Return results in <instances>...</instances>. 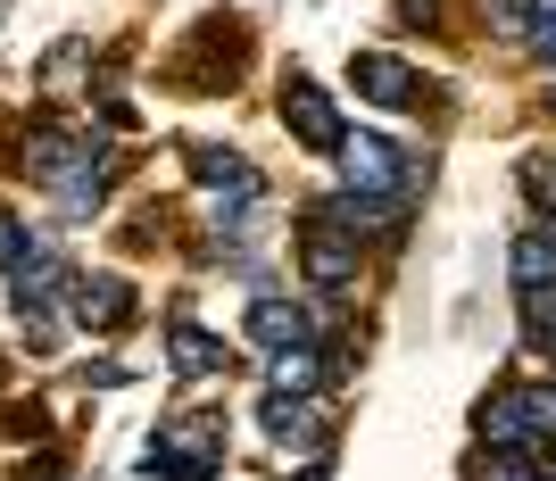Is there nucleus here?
Segmentation results:
<instances>
[{
    "mask_svg": "<svg viewBox=\"0 0 556 481\" xmlns=\"http://www.w3.org/2000/svg\"><path fill=\"white\" fill-rule=\"evenodd\" d=\"M473 432H482L490 457H532L540 440H556V382H507L473 407Z\"/></svg>",
    "mask_w": 556,
    "mask_h": 481,
    "instance_id": "nucleus-1",
    "label": "nucleus"
},
{
    "mask_svg": "<svg viewBox=\"0 0 556 481\" xmlns=\"http://www.w3.org/2000/svg\"><path fill=\"white\" fill-rule=\"evenodd\" d=\"M523 50L556 75V0H532V25H523Z\"/></svg>",
    "mask_w": 556,
    "mask_h": 481,
    "instance_id": "nucleus-15",
    "label": "nucleus"
},
{
    "mask_svg": "<svg viewBox=\"0 0 556 481\" xmlns=\"http://www.w3.org/2000/svg\"><path fill=\"white\" fill-rule=\"evenodd\" d=\"M482 481H556V465H532V457H482Z\"/></svg>",
    "mask_w": 556,
    "mask_h": 481,
    "instance_id": "nucleus-19",
    "label": "nucleus"
},
{
    "mask_svg": "<svg viewBox=\"0 0 556 481\" xmlns=\"http://www.w3.org/2000/svg\"><path fill=\"white\" fill-rule=\"evenodd\" d=\"M34 250H42V232H25L17 216H9V207H0V266H9V275H17V266H25V257H34Z\"/></svg>",
    "mask_w": 556,
    "mask_h": 481,
    "instance_id": "nucleus-17",
    "label": "nucleus"
},
{
    "mask_svg": "<svg viewBox=\"0 0 556 481\" xmlns=\"http://www.w3.org/2000/svg\"><path fill=\"white\" fill-rule=\"evenodd\" d=\"M300 481H332V465H325V457H316V465H307V473H300Z\"/></svg>",
    "mask_w": 556,
    "mask_h": 481,
    "instance_id": "nucleus-23",
    "label": "nucleus"
},
{
    "mask_svg": "<svg viewBox=\"0 0 556 481\" xmlns=\"http://www.w3.org/2000/svg\"><path fill=\"white\" fill-rule=\"evenodd\" d=\"M166 366L184 374V382H208V374H232L241 357H232V341H216V332H200L191 316H166Z\"/></svg>",
    "mask_w": 556,
    "mask_h": 481,
    "instance_id": "nucleus-7",
    "label": "nucleus"
},
{
    "mask_svg": "<svg viewBox=\"0 0 556 481\" xmlns=\"http://www.w3.org/2000/svg\"><path fill=\"white\" fill-rule=\"evenodd\" d=\"M109 183H116V159H109V150H84V159H75L67 175L50 183V200L67 207V216H92V207L109 200Z\"/></svg>",
    "mask_w": 556,
    "mask_h": 481,
    "instance_id": "nucleus-10",
    "label": "nucleus"
},
{
    "mask_svg": "<svg viewBox=\"0 0 556 481\" xmlns=\"http://www.w3.org/2000/svg\"><path fill=\"white\" fill-rule=\"evenodd\" d=\"M325 382H332V366H325V349H316V341L275 349V390H300V398H307V390H325Z\"/></svg>",
    "mask_w": 556,
    "mask_h": 481,
    "instance_id": "nucleus-14",
    "label": "nucleus"
},
{
    "mask_svg": "<svg viewBox=\"0 0 556 481\" xmlns=\"http://www.w3.org/2000/svg\"><path fill=\"white\" fill-rule=\"evenodd\" d=\"M349 84H357V100H374V109H416L424 100V75L399 59V50H357L349 59Z\"/></svg>",
    "mask_w": 556,
    "mask_h": 481,
    "instance_id": "nucleus-5",
    "label": "nucleus"
},
{
    "mask_svg": "<svg viewBox=\"0 0 556 481\" xmlns=\"http://www.w3.org/2000/svg\"><path fill=\"white\" fill-rule=\"evenodd\" d=\"M490 17H498V34H507V42H523V25H532V0H490Z\"/></svg>",
    "mask_w": 556,
    "mask_h": 481,
    "instance_id": "nucleus-20",
    "label": "nucleus"
},
{
    "mask_svg": "<svg viewBox=\"0 0 556 481\" xmlns=\"http://www.w3.org/2000/svg\"><path fill=\"white\" fill-rule=\"evenodd\" d=\"M141 473H159V481H216V473H225V415H184L175 432H159V448L141 457Z\"/></svg>",
    "mask_w": 556,
    "mask_h": 481,
    "instance_id": "nucleus-2",
    "label": "nucleus"
},
{
    "mask_svg": "<svg viewBox=\"0 0 556 481\" xmlns=\"http://www.w3.org/2000/svg\"><path fill=\"white\" fill-rule=\"evenodd\" d=\"M507 275H515V299H523V291H556V225L515 232V250H507Z\"/></svg>",
    "mask_w": 556,
    "mask_h": 481,
    "instance_id": "nucleus-11",
    "label": "nucleus"
},
{
    "mask_svg": "<svg viewBox=\"0 0 556 481\" xmlns=\"http://www.w3.org/2000/svg\"><path fill=\"white\" fill-rule=\"evenodd\" d=\"M0 382H9V366H0Z\"/></svg>",
    "mask_w": 556,
    "mask_h": 481,
    "instance_id": "nucleus-25",
    "label": "nucleus"
},
{
    "mask_svg": "<svg viewBox=\"0 0 556 481\" xmlns=\"http://www.w3.org/2000/svg\"><path fill=\"white\" fill-rule=\"evenodd\" d=\"M282 125H291V141H300V150H341L349 141V125H341V109H332L325 92H316V84H307V75H291V84H282Z\"/></svg>",
    "mask_w": 556,
    "mask_h": 481,
    "instance_id": "nucleus-4",
    "label": "nucleus"
},
{
    "mask_svg": "<svg viewBox=\"0 0 556 481\" xmlns=\"http://www.w3.org/2000/svg\"><path fill=\"white\" fill-rule=\"evenodd\" d=\"M75 324H84V332H125V324H134V282L84 275L75 282Z\"/></svg>",
    "mask_w": 556,
    "mask_h": 481,
    "instance_id": "nucleus-9",
    "label": "nucleus"
},
{
    "mask_svg": "<svg viewBox=\"0 0 556 481\" xmlns=\"http://www.w3.org/2000/svg\"><path fill=\"white\" fill-rule=\"evenodd\" d=\"M399 17H432V0H399Z\"/></svg>",
    "mask_w": 556,
    "mask_h": 481,
    "instance_id": "nucleus-22",
    "label": "nucleus"
},
{
    "mask_svg": "<svg viewBox=\"0 0 556 481\" xmlns=\"http://www.w3.org/2000/svg\"><path fill=\"white\" fill-rule=\"evenodd\" d=\"M84 382H100V390H116V382H134V374L116 366V357H92V366H84Z\"/></svg>",
    "mask_w": 556,
    "mask_h": 481,
    "instance_id": "nucleus-21",
    "label": "nucleus"
},
{
    "mask_svg": "<svg viewBox=\"0 0 556 481\" xmlns=\"http://www.w3.org/2000/svg\"><path fill=\"white\" fill-rule=\"evenodd\" d=\"M300 266H307L316 291H349V282H357V232H341L332 216H316L307 241H300Z\"/></svg>",
    "mask_w": 556,
    "mask_h": 481,
    "instance_id": "nucleus-6",
    "label": "nucleus"
},
{
    "mask_svg": "<svg viewBox=\"0 0 556 481\" xmlns=\"http://www.w3.org/2000/svg\"><path fill=\"white\" fill-rule=\"evenodd\" d=\"M191 166H200V191H216L225 207L257 200V166L250 159H232V150H191Z\"/></svg>",
    "mask_w": 556,
    "mask_h": 481,
    "instance_id": "nucleus-12",
    "label": "nucleus"
},
{
    "mask_svg": "<svg viewBox=\"0 0 556 481\" xmlns=\"http://www.w3.org/2000/svg\"><path fill=\"white\" fill-rule=\"evenodd\" d=\"M548 116H556V84H548Z\"/></svg>",
    "mask_w": 556,
    "mask_h": 481,
    "instance_id": "nucleus-24",
    "label": "nucleus"
},
{
    "mask_svg": "<svg viewBox=\"0 0 556 481\" xmlns=\"http://www.w3.org/2000/svg\"><path fill=\"white\" fill-rule=\"evenodd\" d=\"M257 432L282 440V457H291V448H316V440H325V415L307 407L300 390H275V398H257Z\"/></svg>",
    "mask_w": 556,
    "mask_h": 481,
    "instance_id": "nucleus-8",
    "label": "nucleus"
},
{
    "mask_svg": "<svg viewBox=\"0 0 556 481\" xmlns=\"http://www.w3.org/2000/svg\"><path fill=\"white\" fill-rule=\"evenodd\" d=\"M250 341L257 349H300L307 341V307H291V299H257V307H250Z\"/></svg>",
    "mask_w": 556,
    "mask_h": 481,
    "instance_id": "nucleus-13",
    "label": "nucleus"
},
{
    "mask_svg": "<svg viewBox=\"0 0 556 481\" xmlns=\"http://www.w3.org/2000/svg\"><path fill=\"white\" fill-rule=\"evenodd\" d=\"M332 159H341V191H366V200H407L416 175H424V166L407 159L399 141H382V134H349Z\"/></svg>",
    "mask_w": 556,
    "mask_h": 481,
    "instance_id": "nucleus-3",
    "label": "nucleus"
},
{
    "mask_svg": "<svg viewBox=\"0 0 556 481\" xmlns=\"http://www.w3.org/2000/svg\"><path fill=\"white\" fill-rule=\"evenodd\" d=\"M523 200L540 216H556V159H523Z\"/></svg>",
    "mask_w": 556,
    "mask_h": 481,
    "instance_id": "nucleus-18",
    "label": "nucleus"
},
{
    "mask_svg": "<svg viewBox=\"0 0 556 481\" xmlns=\"http://www.w3.org/2000/svg\"><path fill=\"white\" fill-rule=\"evenodd\" d=\"M523 341L556 349V291H523Z\"/></svg>",
    "mask_w": 556,
    "mask_h": 481,
    "instance_id": "nucleus-16",
    "label": "nucleus"
}]
</instances>
